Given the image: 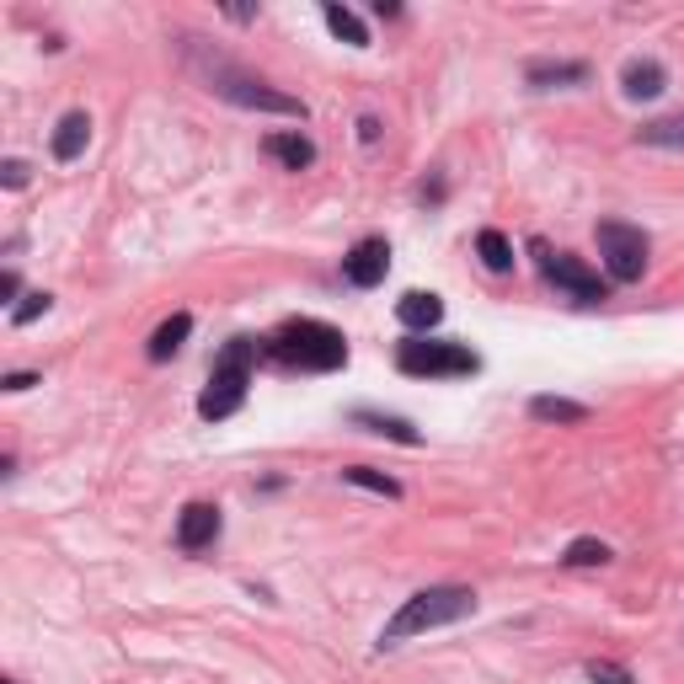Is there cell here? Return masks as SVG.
<instances>
[{
	"mask_svg": "<svg viewBox=\"0 0 684 684\" xmlns=\"http://www.w3.org/2000/svg\"><path fill=\"white\" fill-rule=\"evenodd\" d=\"M470 609H476V594L460 588V583H438V588H423V594H412L380 631V653L385 647H402L412 636H423V631H438V626H455V621H466Z\"/></svg>",
	"mask_w": 684,
	"mask_h": 684,
	"instance_id": "6da1fadb",
	"label": "cell"
},
{
	"mask_svg": "<svg viewBox=\"0 0 684 684\" xmlns=\"http://www.w3.org/2000/svg\"><path fill=\"white\" fill-rule=\"evenodd\" d=\"M268 354L284 358V364H295V369L327 375V369H343V364H348V343H343L337 327L300 316V321H284V327L268 337Z\"/></svg>",
	"mask_w": 684,
	"mask_h": 684,
	"instance_id": "7a4b0ae2",
	"label": "cell"
},
{
	"mask_svg": "<svg viewBox=\"0 0 684 684\" xmlns=\"http://www.w3.org/2000/svg\"><path fill=\"white\" fill-rule=\"evenodd\" d=\"M251 358H257V343H251V337H230V343H225V354L215 358V375H209V390L198 396V412H204L209 423L241 412L247 385H251Z\"/></svg>",
	"mask_w": 684,
	"mask_h": 684,
	"instance_id": "3957f363",
	"label": "cell"
},
{
	"mask_svg": "<svg viewBox=\"0 0 684 684\" xmlns=\"http://www.w3.org/2000/svg\"><path fill=\"white\" fill-rule=\"evenodd\" d=\"M396 369L412 380H460L476 375V354L466 343H434V337H412L396 348Z\"/></svg>",
	"mask_w": 684,
	"mask_h": 684,
	"instance_id": "277c9868",
	"label": "cell"
},
{
	"mask_svg": "<svg viewBox=\"0 0 684 684\" xmlns=\"http://www.w3.org/2000/svg\"><path fill=\"white\" fill-rule=\"evenodd\" d=\"M204 81H209V91L230 97V102H241V108L284 112V118H305V102H300V97H289V91H274L268 81H257V76L236 70V65H225V59H215V65L204 70Z\"/></svg>",
	"mask_w": 684,
	"mask_h": 684,
	"instance_id": "5b68a950",
	"label": "cell"
},
{
	"mask_svg": "<svg viewBox=\"0 0 684 684\" xmlns=\"http://www.w3.org/2000/svg\"><path fill=\"white\" fill-rule=\"evenodd\" d=\"M599 257H604V274L615 278V284H636V278L647 274V236L636 230V225H626V219H604L599 230Z\"/></svg>",
	"mask_w": 684,
	"mask_h": 684,
	"instance_id": "8992f818",
	"label": "cell"
},
{
	"mask_svg": "<svg viewBox=\"0 0 684 684\" xmlns=\"http://www.w3.org/2000/svg\"><path fill=\"white\" fill-rule=\"evenodd\" d=\"M535 251H541V262H546V278L556 284V289H567L577 305H599V300H609V289H604V278L583 262V257H573V251H556L551 257L541 241H535Z\"/></svg>",
	"mask_w": 684,
	"mask_h": 684,
	"instance_id": "52a82bcc",
	"label": "cell"
},
{
	"mask_svg": "<svg viewBox=\"0 0 684 684\" xmlns=\"http://www.w3.org/2000/svg\"><path fill=\"white\" fill-rule=\"evenodd\" d=\"M385 268H390L385 236H364V241H354V251L343 257V278H348L354 289H375V284H385Z\"/></svg>",
	"mask_w": 684,
	"mask_h": 684,
	"instance_id": "ba28073f",
	"label": "cell"
},
{
	"mask_svg": "<svg viewBox=\"0 0 684 684\" xmlns=\"http://www.w3.org/2000/svg\"><path fill=\"white\" fill-rule=\"evenodd\" d=\"M219 541V508L215 503H188L177 519V546L182 551H209Z\"/></svg>",
	"mask_w": 684,
	"mask_h": 684,
	"instance_id": "9c48e42d",
	"label": "cell"
},
{
	"mask_svg": "<svg viewBox=\"0 0 684 684\" xmlns=\"http://www.w3.org/2000/svg\"><path fill=\"white\" fill-rule=\"evenodd\" d=\"M396 321L412 327V331H434L438 321H444V300H438V295H423V289H412V295L396 300Z\"/></svg>",
	"mask_w": 684,
	"mask_h": 684,
	"instance_id": "30bf717a",
	"label": "cell"
},
{
	"mask_svg": "<svg viewBox=\"0 0 684 684\" xmlns=\"http://www.w3.org/2000/svg\"><path fill=\"white\" fill-rule=\"evenodd\" d=\"M524 81L529 86H583L588 81V65L583 59H535L524 70Z\"/></svg>",
	"mask_w": 684,
	"mask_h": 684,
	"instance_id": "8fae6325",
	"label": "cell"
},
{
	"mask_svg": "<svg viewBox=\"0 0 684 684\" xmlns=\"http://www.w3.org/2000/svg\"><path fill=\"white\" fill-rule=\"evenodd\" d=\"M621 86H626V97L647 102V97H657V91L668 86V70H663L657 59H631L626 70H621Z\"/></svg>",
	"mask_w": 684,
	"mask_h": 684,
	"instance_id": "7c38bea8",
	"label": "cell"
},
{
	"mask_svg": "<svg viewBox=\"0 0 684 684\" xmlns=\"http://www.w3.org/2000/svg\"><path fill=\"white\" fill-rule=\"evenodd\" d=\"M86 139H91V118L86 112H65L54 129V161H76L86 150Z\"/></svg>",
	"mask_w": 684,
	"mask_h": 684,
	"instance_id": "4fadbf2b",
	"label": "cell"
},
{
	"mask_svg": "<svg viewBox=\"0 0 684 684\" xmlns=\"http://www.w3.org/2000/svg\"><path fill=\"white\" fill-rule=\"evenodd\" d=\"M262 150H268L278 166H289V171H305V166L316 161V145H310L305 135H268Z\"/></svg>",
	"mask_w": 684,
	"mask_h": 684,
	"instance_id": "5bb4252c",
	"label": "cell"
},
{
	"mask_svg": "<svg viewBox=\"0 0 684 684\" xmlns=\"http://www.w3.org/2000/svg\"><path fill=\"white\" fill-rule=\"evenodd\" d=\"M188 331H192V316H171V321H161V327H156V337H150V348H145V354L156 358V364H166V358L188 343Z\"/></svg>",
	"mask_w": 684,
	"mask_h": 684,
	"instance_id": "9a60e30c",
	"label": "cell"
},
{
	"mask_svg": "<svg viewBox=\"0 0 684 684\" xmlns=\"http://www.w3.org/2000/svg\"><path fill=\"white\" fill-rule=\"evenodd\" d=\"M354 423H358V428H369V434H385V438H396V444H417V428H412L407 417H385V412H369V407H358V412H354Z\"/></svg>",
	"mask_w": 684,
	"mask_h": 684,
	"instance_id": "2e32d148",
	"label": "cell"
},
{
	"mask_svg": "<svg viewBox=\"0 0 684 684\" xmlns=\"http://www.w3.org/2000/svg\"><path fill=\"white\" fill-rule=\"evenodd\" d=\"M529 417H541V423H583L588 407H583V402H567V396H535V402H529Z\"/></svg>",
	"mask_w": 684,
	"mask_h": 684,
	"instance_id": "e0dca14e",
	"label": "cell"
},
{
	"mask_svg": "<svg viewBox=\"0 0 684 684\" xmlns=\"http://www.w3.org/2000/svg\"><path fill=\"white\" fill-rule=\"evenodd\" d=\"M476 251H482V262H487L493 274H508V268H514V247H508L503 230H482V236H476Z\"/></svg>",
	"mask_w": 684,
	"mask_h": 684,
	"instance_id": "ac0fdd59",
	"label": "cell"
},
{
	"mask_svg": "<svg viewBox=\"0 0 684 684\" xmlns=\"http://www.w3.org/2000/svg\"><path fill=\"white\" fill-rule=\"evenodd\" d=\"M642 145H663V150H684V118H657V123H642L636 129Z\"/></svg>",
	"mask_w": 684,
	"mask_h": 684,
	"instance_id": "d6986e66",
	"label": "cell"
},
{
	"mask_svg": "<svg viewBox=\"0 0 684 684\" xmlns=\"http://www.w3.org/2000/svg\"><path fill=\"white\" fill-rule=\"evenodd\" d=\"M327 28L337 32L343 43H354V49H364V43H369V32H364V22H358V17H354V11H348V6H337V0H331V6H327Z\"/></svg>",
	"mask_w": 684,
	"mask_h": 684,
	"instance_id": "ffe728a7",
	"label": "cell"
},
{
	"mask_svg": "<svg viewBox=\"0 0 684 684\" xmlns=\"http://www.w3.org/2000/svg\"><path fill=\"white\" fill-rule=\"evenodd\" d=\"M609 556H615V551L604 546V541H588V535H583V541H573V546L562 551V562H567V567H604Z\"/></svg>",
	"mask_w": 684,
	"mask_h": 684,
	"instance_id": "44dd1931",
	"label": "cell"
},
{
	"mask_svg": "<svg viewBox=\"0 0 684 684\" xmlns=\"http://www.w3.org/2000/svg\"><path fill=\"white\" fill-rule=\"evenodd\" d=\"M343 482H354V487H369V493H380V497H402V482H390V476H380V470H369V466L343 470Z\"/></svg>",
	"mask_w": 684,
	"mask_h": 684,
	"instance_id": "7402d4cb",
	"label": "cell"
},
{
	"mask_svg": "<svg viewBox=\"0 0 684 684\" xmlns=\"http://www.w3.org/2000/svg\"><path fill=\"white\" fill-rule=\"evenodd\" d=\"M588 680L594 684H631V668L626 663H609V657H594V663H588Z\"/></svg>",
	"mask_w": 684,
	"mask_h": 684,
	"instance_id": "603a6c76",
	"label": "cell"
},
{
	"mask_svg": "<svg viewBox=\"0 0 684 684\" xmlns=\"http://www.w3.org/2000/svg\"><path fill=\"white\" fill-rule=\"evenodd\" d=\"M49 295H43V289H38V295H28V300L17 305V310H11V321H17V327H32V321H38V316H43V310H49Z\"/></svg>",
	"mask_w": 684,
	"mask_h": 684,
	"instance_id": "cb8c5ba5",
	"label": "cell"
},
{
	"mask_svg": "<svg viewBox=\"0 0 684 684\" xmlns=\"http://www.w3.org/2000/svg\"><path fill=\"white\" fill-rule=\"evenodd\" d=\"M28 171H32L28 161H6L0 166V182H6V188H28Z\"/></svg>",
	"mask_w": 684,
	"mask_h": 684,
	"instance_id": "d4e9b609",
	"label": "cell"
},
{
	"mask_svg": "<svg viewBox=\"0 0 684 684\" xmlns=\"http://www.w3.org/2000/svg\"><path fill=\"white\" fill-rule=\"evenodd\" d=\"M0 385H6V390H28V385H38V375H6Z\"/></svg>",
	"mask_w": 684,
	"mask_h": 684,
	"instance_id": "484cf974",
	"label": "cell"
}]
</instances>
